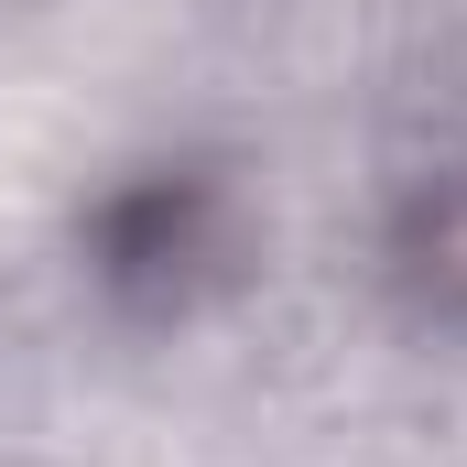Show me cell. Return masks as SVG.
Instances as JSON below:
<instances>
[{
  "label": "cell",
  "mask_w": 467,
  "mask_h": 467,
  "mask_svg": "<svg viewBox=\"0 0 467 467\" xmlns=\"http://www.w3.org/2000/svg\"><path fill=\"white\" fill-rule=\"evenodd\" d=\"M413 272H424L435 294H457V305H467V185H435V196H424V229H413Z\"/></svg>",
  "instance_id": "2"
},
{
  "label": "cell",
  "mask_w": 467,
  "mask_h": 467,
  "mask_svg": "<svg viewBox=\"0 0 467 467\" xmlns=\"http://www.w3.org/2000/svg\"><path fill=\"white\" fill-rule=\"evenodd\" d=\"M99 283H109L119 305H196L218 272H229L239 250V218L229 196L207 185V174H141V185H119L109 207H99Z\"/></svg>",
  "instance_id": "1"
}]
</instances>
